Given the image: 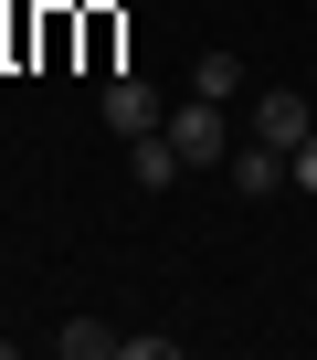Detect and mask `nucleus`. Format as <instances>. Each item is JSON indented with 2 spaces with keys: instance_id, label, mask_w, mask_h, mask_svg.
I'll return each mask as SVG.
<instances>
[{
  "instance_id": "0eeeda50",
  "label": "nucleus",
  "mask_w": 317,
  "mask_h": 360,
  "mask_svg": "<svg viewBox=\"0 0 317 360\" xmlns=\"http://www.w3.org/2000/svg\"><path fill=\"white\" fill-rule=\"evenodd\" d=\"M191 96L233 106V96H243V64H233V53H201V64H191Z\"/></svg>"
},
{
  "instance_id": "f03ea898",
  "label": "nucleus",
  "mask_w": 317,
  "mask_h": 360,
  "mask_svg": "<svg viewBox=\"0 0 317 360\" xmlns=\"http://www.w3.org/2000/svg\"><path fill=\"white\" fill-rule=\"evenodd\" d=\"M285 180H296V148H275V138H254V148H233V191H243V202H275Z\"/></svg>"
},
{
  "instance_id": "39448f33",
  "label": "nucleus",
  "mask_w": 317,
  "mask_h": 360,
  "mask_svg": "<svg viewBox=\"0 0 317 360\" xmlns=\"http://www.w3.org/2000/svg\"><path fill=\"white\" fill-rule=\"evenodd\" d=\"M180 169H191V159L170 148V127H148V138H127V180H137V191H170Z\"/></svg>"
},
{
  "instance_id": "6e6552de",
  "label": "nucleus",
  "mask_w": 317,
  "mask_h": 360,
  "mask_svg": "<svg viewBox=\"0 0 317 360\" xmlns=\"http://www.w3.org/2000/svg\"><path fill=\"white\" fill-rule=\"evenodd\" d=\"M296 191H306V202H317V127H306V138H296Z\"/></svg>"
},
{
  "instance_id": "f257e3e1",
  "label": "nucleus",
  "mask_w": 317,
  "mask_h": 360,
  "mask_svg": "<svg viewBox=\"0 0 317 360\" xmlns=\"http://www.w3.org/2000/svg\"><path fill=\"white\" fill-rule=\"evenodd\" d=\"M158 127H170V148H180V159H233V127H222V106H212V96L170 106Z\"/></svg>"
},
{
  "instance_id": "423d86ee",
  "label": "nucleus",
  "mask_w": 317,
  "mask_h": 360,
  "mask_svg": "<svg viewBox=\"0 0 317 360\" xmlns=\"http://www.w3.org/2000/svg\"><path fill=\"white\" fill-rule=\"evenodd\" d=\"M53 349H64V360H116V349H127V328H106V318H74V328H53Z\"/></svg>"
},
{
  "instance_id": "7ed1b4c3",
  "label": "nucleus",
  "mask_w": 317,
  "mask_h": 360,
  "mask_svg": "<svg viewBox=\"0 0 317 360\" xmlns=\"http://www.w3.org/2000/svg\"><path fill=\"white\" fill-rule=\"evenodd\" d=\"M95 117H106L116 138H148V127H158V117H170V106H158V96H148L137 75H106V96H95Z\"/></svg>"
},
{
  "instance_id": "20e7f679",
  "label": "nucleus",
  "mask_w": 317,
  "mask_h": 360,
  "mask_svg": "<svg viewBox=\"0 0 317 360\" xmlns=\"http://www.w3.org/2000/svg\"><path fill=\"white\" fill-rule=\"evenodd\" d=\"M306 127H317V117H306V96H296V85H264V96H254V138H275V148H296Z\"/></svg>"
}]
</instances>
